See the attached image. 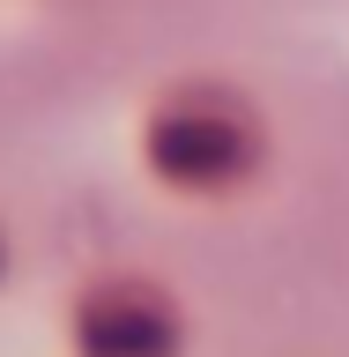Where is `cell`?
Returning <instances> with one entry per match:
<instances>
[{
  "label": "cell",
  "instance_id": "1",
  "mask_svg": "<svg viewBox=\"0 0 349 357\" xmlns=\"http://www.w3.org/2000/svg\"><path fill=\"white\" fill-rule=\"evenodd\" d=\"M156 164L171 178H194V186H216L231 164L245 156V142H238V127L231 119H201V112H164L156 119Z\"/></svg>",
  "mask_w": 349,
  "mask_h": 357
},
{
  "label": "cell",
  "instance_id": "2",
  "mask_svg": "<svg viewBox=\"0 0 349 357\" xmlns=\"http://www.w3.org/2000/svg\"><path fill=\"white\" fill-rule=\"evenodd\" d=\"M82 342H89V357H164L171 320H164L141 290H104V298L82 312Z\"/></svg>",
  "mask_w": 349,
  "mask_h": 357
}]
</instances>
